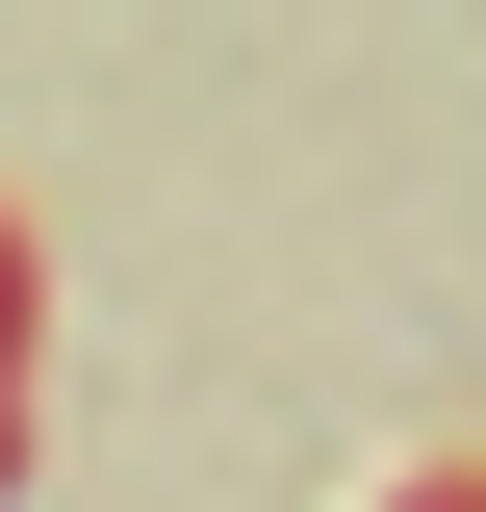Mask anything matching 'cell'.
I'll list each match as a JSON object with an SVG mask.
<instances>
[{"label": "cell", "mask_w": 486, "mask_h": 512, "mask_svg": "<svg viewBox=\"0 0 486 512\" xmlns=\"http://www.w3.org/2000/svg\"><path fill=\"white\" fill-rule=\"evenodd\" d=\"M384 512H486V461H435V487H384Z\"/></svg>", "instance_id": "1"}]
</instances>
